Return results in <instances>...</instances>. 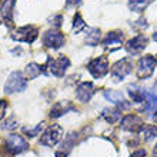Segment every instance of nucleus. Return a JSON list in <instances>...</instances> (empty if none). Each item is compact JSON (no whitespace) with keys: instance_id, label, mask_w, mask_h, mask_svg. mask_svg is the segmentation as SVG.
I'll return each instance as SVG.
<instances>
[{"instance_id":"f257e3e1","label":"nucleus","mask_w":157,"mask_h":157,"mask_svg":"<svg viewBox=\"0 0 157 157\" xmlns=\"http://www.w3.org/2000/svg\"><path fill=\"white\" fill-rule=\"evenodd\" d=\"M69 66H70V60L66 56H60L57 59H47V64L43 67L50 75L56 76V77H63Z\"/></svg>"},{"instance_id":"f03ea898","label":"nucleus","mask_w":157,"mask_h":157,"mask_svg":"<svg viewBox=\"0 0 157 157\" xmlns=\"http://www.w3.org/2000/svg\"><path fill=\"white\" fill-rule=\"evenodd\" d=\"M157 64L156 57L153 56H144L137 63V77L139 78H149L154 73V67Z\"/></svg>"},{"instance_id":"7ed1b4c3","label":"nucleus","mask_w":157,"mask_h":157,"mask_svg":"<svg viewBox=\"0 0 157 157\" xmlns=\"http://www.w3.org/2000/svg\"><path fill=\"white\" fill-rule=\"evenodd\" d=\"M62 133H63L62 126H59V124H52V126H49V127L44 130V133L41 134L40 143L47 146V147H53V146L57 144V141L60 140Z\"/></svg>"},{"instance_id":"20e7f679","label":"nucleus","mask_w":157,"mask_h":157,"mask_svg":"<svg viewBox=\"0 0 157 157\" xmlns=\"http://www.w3.org/2000/svg\"><path fill=\"white\" fill-rule=\"evenodd\" d=\"M4 147H6V151H9L10 154H17V153H21V151L27 150L29 144H27V141L20 134H10L6 139Z\"/></svg>"},{"instance_id":"39448f33","label":"nucleus","mask_w":157,"mask_h":157,"mask_svg":"<svg viewBox=\"0 0 157 157\" xmlns=\"http://www.w3.org/2000/svg\"><path fill=\"white\" fill-rule=\"evenodd\" d=\"M87 69H89V71H90V75L93 76V77H96V78L103 77L109 71L107 56H100V57H97V59H93V60L89 63Z\"/></svg>"},{"instance_id":"423d86ee","label":"nucleus","mask_w":157,"mask_h":157,"mask_svg":"<svg viewBox=\"0 0 157 157\" xmlns=\"http://www.w3.org/2000/svg\"><path fill=\"white\" fill-rule=\"evenodd\" d=\"M27 87V82L26 78H23V76L19 71H14L9 76L7 82L4 84V91L6 93H14V91H21Z\"/></svg>"},{"instance_id":"0eeeda50","label":"nucleus","mask_w":157,"mask_h":157,"mask_svg":"<svg viewBox=\"0 0 157 157\" xmlns=\"http://www.w3.org/2000/svg\"><path fill=\"white\" fill-rule=\"evenodd\" d=\"M37 29L33 27V26H25V27H20L17 29L14 33H12L13 40L16 41H26V43H33L36 39H37Z\"/></svg>"},{"instance_id":"6e6552de","label":"nucleus","mask_w":157,"mask_h":157,"mask_svg":"<svg viewBox=\"0 0 157 157\" xmlns=\"http://www.w3.org/2000/svg\"><path fill=\"white\" fill-rule=\"evenodd\" d=\"M146 46H147V37H146L144 34H139V36L130 39V40L127 41L126 50H127L130 54L136 56V54H140L141 52L146 49Z\"/></svg>"},{"instance_id":"1a4fd4ad","label":"nucleus","mask_w":157,"mask_h":157,"mask_svg":"<svg viewBox=\"0 0 157 157\" xmlns=\"http://www.w3.org/2000/svg\"><path fill=\"white\" fill-rule=\"evenodd\" d=\"M143 126H144L143 120L139 116H136V114H127V116H124L123 120H121V128L127 130V132H132V133H139Z\"/></svg>"},{"instance_id":"9d476101","label":"nucleus","mask_w":157,"mask_h":157,"mask_svg":"<svg viewBox=\"0 0 157 157\" xmlns=\"http://www.w3.org/2000/svg\"><path fill=\"white\" fill-rule=\"evenodd\" d=\"M130 71H132V63H130V60H127V59L120 60V62H117L116 64L112 67V76L114 80H121V78L126 77Z\"/></svg>"},{"instance_id":"9b49d317","label":"nucleus","mask_w":157,"mask_h":157,"mask_svg":"<svg viewBox=\"0 0 157 157\" xmlns=\"http://www.w3.org/2000/svg\"><path fill=\"white\" fill-rule=\"evenodd\" d=\"M43 43L50 49H59L64 44V36L62 33H59L57 30H50L44 34Z\"/></svg>"},{"instance_id":"f8f14e48","label":"nucleus","mask_w":157,"mask_h":157,"mask_svg":"<svg viewBox=\"0 0 157 157\" xmlns=\"http://www.w3.org/2000/svg\"><path fill=\"white\" fill-rule=\"evenodd\" d=\"M93 94H94V86H93L90 82L80 83L77 86V89H76V97H77V100L82 101V103L89 101Z\"/></svg>"},{"instance_id":"ddd939ff","label":"nucleus","mask_w":157,"mask_h":157,"mask_svg":"<svg viewBox=\"0 0 157 157\" xmlns=\"http://www.w3.org/2000/svg\"><path fill=\"white\" fill-rule=\"evenodd\" d=\"M121 40H123V34L120 32H110L103 39V46L104 49H109L110 52H113V50L119 49L121 46Z\"/></svg>"},{"instance_id":"4468645a","label":"nucleus","mask_w":157,"mask_h":157,"mask_svg":"<svg viewBox=\"0 0 157 157\" xmlns=\"http://www.w3.org/2000/svg\"><path fill=\"white\" fill-rule=\"evenodd\" d=\"M75 109V106L70 103V101H67V100H64V101H59V103H56L52 107V110H50V117H53V119H59L60 116H63V114H66L67 112H70V110H73Z\"/></svg>"},{"instance_id":"2eb2a0df","label":"nucleus","mask_w":157,"mask_h":157,"mask_svg":"<svg viewBox=\"0 0 157 157\" xmlns=\"http://www.w3.org/2000/svg\"><path fill=\"white\" fill-rule=\"evenodd\" d=\"M13 4H14V0H4L2 7H0V13L2 16L4 17L6 23L9 21V25H12V14H13Z\"/></svg>"},{"instance_id":"dca6fc26","label":"nucleus","mask_w":157,"mask_h":157,"mask_svg":"<svg viewBox=\"0 0 157 157\" xmlns=\"http://www.w3.org/2000/svg\"><path fill=\"white\" fill-rule=\"evenodd\" d=\"M128 94L132 96L133 101H136V103H141V101H144L147 94H146V91L143 89H139L136 86H130L128 87Z\"/></svg>"},{"instance_id":"f3484780","label":"nucleus","mask_w":157,"mask_h":157,"mask_svg":"<svg viewBox=\"0 0 157 157\" xmlns=\"http://www.w3.org/2000/svg\"><path fill=\"white\" fill-rule=\"evenodd\" d=\"M139 133H140V136L143 137L146 141H150L157 137V128L154 127V126H143Z\"/></svg>"},{"instance_id":"a211bd4d","label":"nucleus","mask_w":157,"mask_h":157,"mask_svg":"<svg viewBox=\"0 0 157 157\" xmlns=\"http://www.w3.org/2000/svg\"><path fill=\"white\" fill-rule=\"evenodd\" d=\"M104 97L112 101V103H116V104H124V100H123V94L121 91H116V90H106L104 91Z\"/></svg>"},{"instance_id":"6ab92c4d","label":"nucleus","mask_w":157,"mask_h":157,"mask_svg":"<svg viewBox=\"0 0 157 157\" xmlns=\"http://www.w3.org/2000/svg\"><path fill=\"white\" fill-rule=\"evenodd\" d=\"M153 0H128V7L133 12H143Z\"/></svg>"},{"instance_id":"aec40b11","label":"nucleus","mask_w":157,"mask_h":157,"mask_svg":"<svg viewBox=\"0 0 157 157\" xmlns=\"http://www.w3.org/2000/svg\"><path fill=\"white\" fill-rule=\"evenodd\" d=\"M101 116L106 119L107 123H116V121H119L121 119V113L119 110H109V109H106Z\"/></svg>"},{"instance_id":"412c9836","label":"nucleus","mask_w":157,"mask_h":157,"mask_svg":"<svg viewBox=\"0 0 157 157\" xmlns=\"http://www.w3.org/2000/svg\"><path fill=\"white\" fill-rule=\"evenodd\" d=\"M43 70H44V69L41 66L36 64V63H30V64H27V67H26V75H27L29 78H36Z\"/></svg>"},{"instance_id":"4be33fe9","label":"nucleus","mask_w":157,"mask_h":157,"mask_svg":"<svg viewBox=\"0 0 157 157\" xmlns=\"http://www.w3.org/2000/svg\"><path fill=\"white\" fill-rule=\"evenodd\" d=\"M156 109H157V96L150 93V94H147V97L144 100V110L146 112H153Z\"/></svg>"},{"instance_id":"5701e85b","label":"nucleus","mask_w":157,"mask_h":157,"mask_svg":"<svg viewBox=\"0 0 157 157\" xmlns=\"http://www.w3.org/2000/svg\"><path fill=\"white\" fill-rule=\"evenodd\" d=\"M89 32H90V33H87V36H86V41H87V44H90V46H96L97 43H99L100 32H99L97 29H89Z\"/></svg>"},{"instance_id":"b1692460","label":"nucleus","mask_w":157,"mask_h":157,"mask_svg":"<svg viewBox=\"0 0 157 157\" xmlns=\"http://www.w3.org/2000/svg\"><path fill=\"white\" fill-rule=\"evenodd\" d=\"M84 27H86V23L83 21L82 16L77 13V14L75 16V21H73V29H75L76 32H80V30L84 29Z\"/></svg>"},{"instance_id":"393cba45","label":"nucleus","mask_w":157,"mask_h":157,"mask_svg":"<svg viewBox=\"0 0 157 157\" xmlns=\"http://www.w3.org/2000/svg\"><path fill=\"white\" fill-rule=\"evenodd\" d=\"M41 127H43V124L40 123V124H37V126H36L34 128H27V127L23 128V132H25L29 137H34V136H39V133H40Z\"/></svg>"},{"instance_id":"a878e982","label":"nucleus","mask_w":157,"mask_h":157,"mask_svg":"<svg viewBox=\"0 0 157 157\" xmlns=\"http://www.w3.org/2000/svg\"><path fill=\"white\" fill-rule=\"evenodd\" d=\"M6 110H7V101L6 100H0V120L4 117Z\"/></svg>"},{"instance_id":"bb28decb","label":"nucleus","mask_w":157,"mask_h":157,"mask_svg":"<svg viewBox=\"0 0 157 157\" xmlns=\"http://www.w3.org/2000/svg\"><path fill=\"white\" fill-rule=\"evenodd\" d=\"M130 157H146V150L144 149L136 150V151H134V153H133Z\"/></svg>"},{"instance_id":"cd10ccee","label":"nucleus","mask_w":157,"mask_h":157,"mask_svg":"<svg viewBox=\"0 0 157 157\" xmlns=\"http://www.w3.org/2000/svg\"><path fill=\"white\" fill-rule=\"evenodd\" d=\"M80 4V0H67L66 6L67 7H76V6H78Z\"/></svg>"},{"instance_id":"c85d7f7f","label":"nucleus","mask_w":157,"mask_h":157,"mask_svg":"<svg viewBox=\"0 0 157 157\" xmlns=\"http://www.w3.org/2000/svg\"><path fill=\"white\" fill-rule=\"evenodd\" d=\"M3 127H4V128H10V130H13V128H16V127H17V124L14 123L13 120H10V121H7V123L4 124Z\"/></svg>"},{"instance_id":"c756f323","label":"nucleus","mask_w":157,"mask_h":157,"mask_svg":"<svg viewBox=\"0 0 157 157\" xmlns=\"http://www.w3.org/2000/svg\"><path fill=\"white\" fill-rule=\"evenodd\" d=\"M153 39L157 41V27H156V30H154V33H153Z\"/></svg>"},{"instance_id":"7c9ffc66","label":"nucleus","mask_w":157,"mask_h":157,"mask_svg":"<svg viewBox=\"0 0 157 157\" xmlns=\"http://www.w3.org/2000/svg\"><path fill=\"white\" fill-rule=\"evenodd\" d=\"M153 154H154V157H157V146L154 147V150H153Z\"/></svg>"},{"instance_id":"2f4dec72","label":"nucleus","mask_w":157,"mask_h":157,"mask_svg":"<svg viewBox=\"0 0 157 157\" xmlns=\"http://www.w3.org/2000/svg\"><path fill=\"white\" fill-rule=\"evenodd\" d=\"M154 120L157 121V112H156V114H154Z\"/></svg>"},{"instance_id":"473e14b6","label":"nucleus","mask_w":157,"mask_h":157,"mask_svg":"<svg viewBox=\"0 0 157 157\" xmlns=\"http://www.w3.org/2000/svg\"><path fill=\"white\" fill-rule=\"evenodd\" d=\"M156 60H157V56H156Z\"/></svg>"}]
</instances>
